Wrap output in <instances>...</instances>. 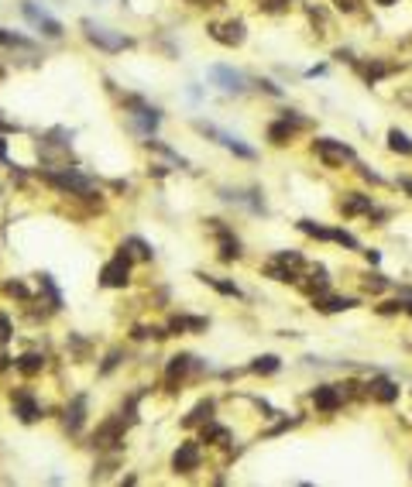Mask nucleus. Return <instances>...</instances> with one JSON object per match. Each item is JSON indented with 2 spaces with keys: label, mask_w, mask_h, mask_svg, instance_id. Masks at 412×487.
<instances>
[{
  "label": "nucleus",
  "mask_w": 412,
  "mask_h": 487,
  "mask_svg": "<svg viewBox=\"0 0 412 487\" xmlns=\"http://www.w3.org/2000/svg\"><path fill=\"white\" fill-rule=\"evenodd\" d=\"M113 99H117V110L124 113V127H127L138 141L155 137V134L162 131V124H165V110H162L158 103H151L144 93H134V90H117Z\"/></svg>",
  "instance_id": "1"
},
{
  "label": "nucleus",
  "mask_w": 412,
  "mask_h": 487,
  "mask_svg": "<svg viewBox=\"0 0 412 487\" xmlns=\"http://www.w3.org/2000/svg\"><path fill=\"white\" fill-rule=\"evenodd\" d=\"M76 28H79V38L100 55H124V52L141 48V38H134L131 31H120L113 24H103L97 17H79Z\"/></svg>",
  "instance_id": "2"
},
{
  "label": "nucleus",
  "mask_w": 412,
  "mask_h": 487,
  "mask_svg": "<svg viewBox=\"0 0 412 487\" xmlns=\"http://www.w3.org/2000/svg\"><path fill=\"white\" fill-rule=\"evenodd\" d=\"M309 155H312L326 172H350V169L361 162L350 141H344V137H330V134H312V141H309Z\"/></svg>",
  "instance_id": "3"
},
{
  "label": "nucleus",
  "mask_w": 412,
  "mask_h": 487,
  "mask_svg": "<svg viewBox=\"0 0 412 487\" xmlns=\"http://www.w3.org/2000/svg\"><path fill=\"white\" fill-rule=\"evenodd\" d=\"M203 35L213 45H220V48H227V52H237V48L247 45L251 28H247V21H244L241 14H220V17H206Z\"/></svg>",
  "instance_id": "4"
},
{
  "label": "nucleus",
  "mask_w": 412,
  "mask_h": 487,
  "mask_svg": "<svg viewBox=\"0 0 412 487\" xmlns=\"http://www.w3.org/2000/svg\"><path fill=\"white\" fill-rule=\"evenodd\" d=\"M73 137H76V131H69V127H48V131H41L38 137H35V151H38V165L41 169H55V165H69V158H73Z\"/></svg>",
  "instance_id": "5"
},
{
  "label": "nucleus",
  "mask_w": 412,
  "mask_h": 487,
  "mask_svg": "<svg viewBox=\"0 0 412 487\" xmlns=\"http://www.w3.org/2000/svg\"><path fill=\"white\" fill-rule=\"evenodd\" d=\"M0 52L7 59H14V66H28V69H41V62H45L41 38H31V35L3 28V24H0Z\"/></svg>",
  "instance_id": "6"
},
{
  "label": "nucleus",
  "mask_w": 412,
  "mask_h": 487,
  "mask_svg": "<svg viewBox=\"0 0 412 487\" xmlns=\"http://www.w3.org/2000/svg\"><path fill=\"white\" fill-rule=\"evenodd\" d=\"M206 86H213L216 93H223L227 99H247L251 97V79L244 69L230 66V62H209L206 66Z\"/></svg>",
  "instance_id": "7"
},
{
  "label": "nucleus",
  "mask_w": 412,
  "mask_h": 487,
  "mask_svg": "<svg viewBox=\"0 0 412 487\" xmlns=\"http://www.w3.org/2000/svg\"><path fill=\"white\" fill-rule=\"evenodd\" d=\"M7 405H10V415H14V422H21V426H35V422H41V419H52L48 412V405L41 401V394L35 385H14V388L7 391Z\"/></svg>",
  "instance_id": "8"
},
{
  "label": "nucleus",
  "mask_w": 412,
  "mask_h": 487,
  "mask_svg": "<svg viewBox=\"0 0 412 487\" xmlns=\"http://www.w3.org/2000/svg\"><path fill=\"white\" fill-rule=\"evenodd\" d=\"M131 429H134V426L127 422V415H124L120 408H117V412H106L100 422H97V429L86 436V446H90L93 453H103V450H124Z\"/></svg>",
  "instance_id": "9"
},
{
  "label": "nucleus",
  "mask_w": 412,
  "mask_h": 487,
  "mask_svg": "<svg viewBox=\"0 0 412 487\" xmlns=\"http://www.w3.org/2000/svg\"><path fill=\"white\" fill-rule=\"evenodd\" d=\"M189 127H193L200 137L213 141V144H220L223 151H230L234 158H241V162H258V148H251L244 137L230 134L227 127H220V124H213V120H203V117H193V120H189Z\"/></svg>",
  "instance_id": "10"
},
{
  "label": "nucleus",
  "mask_w": 412,
  "mask_h": 487,
  "mask_svg": "<svg viewBox=\"0 0 412 487\" xmlns=\"http://www.w3.org/2000/svg\"><path fill=\"white\" fill-rule=\"evenodd\" d=\"M296 230L309 240H316V244H337V247H344L350 254H361V240L347 227H333V223H319V220L303 216V220H296Z\"/></svg>",
  "instance_id": "11"
},
{
  "label": "nucleus",
  "mask_w": 412,
  "mask_h": 487,
  "mask_svg": "<svg viewBox=\"0 0 412 487\" xmlns=\"http://www.w3.org/2000/svg\"><path fill=\"white\" fill-rule=\"evenodd\" d=\"M409 62H399L395 55H361L357 66L350 69L364 86H382L385 79H395L399 73H406Z\"/></svg>",
  "instance_id": "12"
},
{
  "label": "nucleus",
  "mask_w": 412,
  "mask_h": 487,
  "mask_svg": "<svg viewBox=\"0 0 412 487\" xmlns=\"http://www.w3.org/2000/svg\"><path fill=\"white\" fill-rule=\"evenodd\" d=\"M203 227H206V233L216 240V261H220V265H237V261H244V244H241L237 230H234L227 220L206 216Z\"/></svg>",
  "instance_id": "13"
},
{
  "label": "nucleus",
  "mask_w": 412,
  "mask_h": 487,
  "mask_svg": "<svg viewBox=\"0 0 412 487\" xmlns=\"http://www.w3.org/2000/svg\"><path fill=\"white\" fill-rule=\"evenodd\" d=\"M216 199L227 202V206L244 209L247 216H268V199H265L261 186H220Z\"/></svg>",
  "instance_id": "14"
},
{
  "label": "nucleus",
  "mask_w": 412,
  "mask_h": 487,
  "mask_svg": "<svg viewBox=\"0 0 412 487\" xmlns=\"http://www.w3.org/2000/svg\"><path fill=\"white\" fill-rule=\"evenodd\" d=\"M59 422H62V432H66L69 439L86 436V426H90V391L69 394L66 405L59 408Z\"/></svg>",
  "instance_id": "15"
},
{
  "label": "nucleus",
  "mask_w": 412,
  "mask_h": 487,
  "mask_svg": "<svg viewBox=\"0 0 412 487\" xmlns=\"http://www.w3.org/2000/svg\"><path fill=\"white\" fill-rule=\"evenodd\" d=\"M203 467H206V446L200 443V436L196 439H182L172 450V457H169V470L176 477H196Z\"/></svg>",
  "instance_id": "16"
},
{
  "label": "nucleus",
  "mask_w": 412,
  "mask_h": 487,
  "mask_svg": "<svg viewBox=\"0 0 412 487\" xmlns=\"http://www.w3.org/2000/svg\"><path fill=\"white\" fill-rule=\"evenodd\" d=\"M131 278H134V261H131V254H124L117 247L113 258L103 261L100 275H97V285L106 289V292H124V289H131Z\"/></svg>",
  "instance_id": "17"
},
{
  "label": "nucleus",
  "mask_w": 412,
  "mask_h": 487,
  "mask_svg": "<svg viewBox=\"0 0 412 487\" xmlns=\"http://www.w3.org/2000/svg\"><path fill=\"white\" fill-rule=\"evenodd\" d=\"M299 7H303V17H306L309 31L316 35V41H333L337 38V14H333V7L323 0V3H316V0H299Z\"/></svg>",
  "instance_id": "18"
},
{
  "label": "nucleus",
  "mask_w": 412,
  "mask_h": 487,
  "mask_svg": "<svg viewBox=\"0 0 412 487\" xmlns=\"http://www.w3.org/2000/svg\"><path fill=\"white\" fill-rule=\"evenodd\" d=\"M309 405H312L319 415H337V412H344V405H347V391H344L340 381H319V385L309 388Z\"/></svg>",
  "instance_id": "19"
},
{
  "label": "nucleus",
  "mask_w": 412,
  "mask_h": 487,
  "mask_svg": "<svg viewBox=\"0 0 412 487\" xmlns=\"http://www.w3.org/2000/svg\"><path fill=\"white\" fill-rule=\"evenodd\" d=\"M378 206V199L371 189H344V193H337V213L344 216V220H364L371 209Z\"/></svg>",
  "instance_id": "20"
},
{
  "label": "nucleus",
  "mask_w": 412,
  "mask_h": 487,
  "mask_svg": "<svg viewBox=\"0 0 412 487\" xmlns=\"http://www.w3.org/2000/svg\"><path fill=\"white\" fill-rule=\"evenodd\" d=\"M299 137H303V131H299V127H292L285 117L272 113V117L265 120V144H268L272 151H289Z\"/></svg>",
  "instance_id": "21"
},
{
  "label": "nucleus",
  "mask_w": 412,
  "mask_h": 487,
  "mask_svg": "<svg viewBox=\"0 0 412 487\" xmlns=\"http://www.w3.org/2000/svg\"><path fill=\"white\" fill-rule=\"evenodd\" d=\"M361 302H364V295H344V292H337V289H326V292L309 298V305H312L316 312H323V316L354 312V309H361Z\"/></svg>",
  "instance_id": "22"
},
{
  "label": "nucleus",
  "mask_w": 412,
  "mask_h": 487,
  "mask_svg": "<svg viewBox=\"0 0 412 487\" xmlns=\"http://www.w3.org/2000/svg\"><path fill=\"white\" fill-rule=\"evenodd\" d=\"M364 398L388 408V405H395V401L402 398V385H399L395 378H388V374H371V378L364 381Z\"/></svg>",
  "instance_id": "23"
},
{
  "label": "nucleus",
  "mask_w": 412,
  "mask_h": 487,
  "mask_svg": "<svg viewBox=\"0 0 412 487\" xmlns=\"http://www.w3.org/2000/svg\"><path fill=\"white\" fill-rule=\"evenodd\" d=\"M141 148H144L151 158H158V162H165V165H172V169H179V172H193V162H189L186 155H179V148H172V144L162 141L158 134H155V137H144Z\"/></svg>",
  "instance_id": "24"
},
{
  "label": "nucleus",
  "mask_w": 412,
  "mask_h": 487,
  "mask_svg": "<svg viewBox=\"0 0 412 487\" xmlns=\"http://www.w3.org/2000/svg\"><path fill=\"white\" fill-rule=\"evenodd\" d=\"M48 371V354L45 350H24V354H17L14 357V374L17 378H24V381H35V378H41Z\"/></svg>",
  "instance_id": "25"
},
{
  "label": "nucleus",
  "mask_w": 412,
  "mask_h": 487,
  "mask_svg": "<svg viewBox=\"0 0 412 487\" xmlns=\"http://www.w3.org/2000/svg\"><path fill=\"white\" fill-rule=\"evenodd\" d=\"M165 330H169V336H200V333L209 330V319L206 316H189V312H176V316H169Z\"/></svg>",
  "instance_id": "26"
},
{
  "label": "nucleus",
  "mask_w": 412,
  "mask_h": 487,
  "mask_svg": "<svg viewBox=\"0 0 412 487\" xmlns=\"http://www.w3.org/2000/svg\"><path fill=\"white\" fill-rule=\"evenodd\" d=\"M200 443L206 450H227V446H234V432L220 419H209V422L200 426Z\"/></svg>",
  "instance_id": "27"
},
{
  "label": "nucleus",
  "mask_w": 412,
  "mask_h": 487,
  "mask_svg": "<svg viewBox=\"0 0 412 487\" xmlns=\"http://www.w3.org/2000/svg\"><path fill=\"white\" fill-rule=\"evenodd\" d=\"M35 282H38V292H35V298L41 302V305H48L55 316L66 309V298H62V292H59V285H55V278L48 275V271H41V275H35Z\"/></svg>",
  "instance_id": "28"
},
{
  "label": "nucleus",
  "mask_w": 412,
  "mask_h": 487,
  "mask_svg": "<svg viewBox=\"0 0 412 487\" xmlns=\"http://www.w3.org/2000/svg\"><path fill=\"white\" fill-rule=\"evenodd\" d=\"M117 247H120L124 254H131L134 265H151V261H155V247H151V240H144L141 233H127Z\"/></svg>",
  "instance_id": "29"
},
{
  "label": "nucleus",
  "mask_w": 412,
  "mask_h": 487,
  "mask_svg": "<svg viewBox=\"0 0 412 487\" xmlns=\"http://www.w3.org/2000/svg\"><path fill=\"white\" fill-rule=\"evenodd\" d=\"M209 419H216V398H213V394L200 398V401L179 419V426H182V429H200V426L209 422Z\"/></svg>",
  "instance_id": "30"
},
{
  "label": "nucleus",
  "mask_w": 412,
  "mask_h": 487,
  "mask_svg": "<svg viewBox=\"0 0 412 487\" xmlns=\"http://www.w3.org/2000/svg\"><path fill=\"white\" fill-rule=\"evenodd\" d=\"M247 79H251V93H258V97H265V99L289 97V86H282L279 79H272V76H265V73H247Z\"/></svg>",
  "instance_id": "31"
},
{
  "label": "nucleus",
  "mask_w": 412,
  "mask_h": 487,
  "mask_svg": "<svg viewBox=\"0 0 412 487\" xmlns=\"http://www.w3.org/2000/svg\"><path fill=\"white\" fill-rule=\"evenodd\" d=\"M357 292L364 295V298H368V295H375V298H378V295L392 292V278H388V275H382L378 268H375V271H361V275H357Z\"/></svg>",
  "instance_id": "32"
},
{
  "label": "nucleus",
  "mask_w": 412,
  "mask_h": 487,
  "mask_svg": "<svg viewBox=\"0 0 412 487\" xmlns=\"http://www.w3.org/2000/svg\"><path fill=\"white\" fill-rule=\"evenodd\" d=\"M196 278L203 282L206 289H213L216 295H223V298H237V302H244V289H241L234 278H223V275H206V271H196Z\"/></svg>",
  "instance_id": "33"
},
{
  "label": "nucleus",
  "mask_w": 412,
  "mask_h": 487,
  "mask_svg": "<svg viewBox=\"0 0 412 487\" xmlns=\"http://www.w3.org/2000/svg\"><path fill=\"white\" fill-rule=\"evenodd\" d=\"M282 367H285V361L279 354H258V357H251V364L244 371L254 378H275V374H282Z\"/></svg>",
  "instance_id": "34"
},
{
  "label": "nucleus",
  "mask_w": 412,
  "mask_h": 487,
  "mask_svg": "<svg viewBox=\"0 0 412 487\" xmlns=\"http://www.w3.org/2000/svg\"><path fill=\"white\" fill-rule=\"evenodd\" d=\"M35 35H38L41 41H52V45H59V41H66V35H69V31H66V24H62L55 14H45V17L35 24Z\"/></svg>",
  "instance_id": "35"
},
{
  "label": "nucleus",
  "mask_w": 412,
  "mask_h": 487,
  "mask_svg": "<svg viewBox=\"0 0 412 487\" xmlns=\"http://www.w3.org/2000/svg\"><path fill=\"white\" fill-rule=\"evenodd\" d=\"M385 148L399 158H412V134L402 127H388L385 131Z\"/></svg>",
  "instance_id": "36"
},
{
  "label": "nucleus",
  "mask_w": 412,
  "mask_h": 487,
  "mask_svg": "<svg viewBox=\"0 0 412 487\" xmlns=\"http://www.w3.org/2000/svg\"><path fill=\"white\" fill-rule=\"evenodd\" d=\"M268 261H275V265H282V268H289V271H296V275H303V268H306V254L299 251V247H282V251H272V258Z\"/></svg>",
  "instance_id": "37"
},
{
  "label": "nucleus",
  "mask_w": 412,
  "mask_h": 487,
  "mask_svg": "<svg viewBox=\"0 0 412 487\" xmlns=\"http://www.w3.org/2000/svg\"><path fill=\"white\" fill-rule=\"evenodd\" d=\"M124 364H127V350L117 343V347H110V350L100 357V364H97V378H110V374H117Z\"/></svg>",
  "instance_id": "38"
},
{
  "label": "nucleus",
  "mask_w": 412,
  "mask_h": 487,
  "mask_svg": "<svg viewBox=\"0 0 412 487\" xmlns=\"http://www.w3.org/2000/svg\"><path fill=\"white\" fill-rule=\"evenodd\" d=\"M66 350H69V357H73L76 364H86V361L93 357V340L83 336V333H69V336H66Z\"/></svg>",
  "instance_id": "39"
},
{
  "label": "nucleus",
  "mask_w": 412,
  "mask_h": 487,
  "mask_svg": "<svg viewBox=\"0 0 412 487\" xmlns=\"http://www.w3.org/2000/svg\"><path fill=\"white\" fill-rule=\"evenodd\" d=\"M299 0H251V7L261 14V17H289L296 10Z\"/></svg>",
  "instance_id": "40"
},
{
  "label": "nucleus",
  "mask_w": 412,
  "mask_h": 487,
  "mask_svg": "<svg viewBox=\"0 0 412 487\" xmlns=\"http://www.w3.org/2000/svg\"><path fill=\"white\" fill-rule=\"evenodd\" d=\"M326 3H330L333 14L344 17V21H361V17H368V0H326Z\"/></svg>",
  "instance_id": "41"
},
{
  "label": "nucleus",
  "mask_w": 412,
  "mask_h": 487,
  "mask_svg": "<svg viewBox=\"0 0 412 487\" xmlns=\"http://www.w3.org/2000/svg\"><path fill=\"white\" fill-rule=\"evenodd\" d=\"M258 271H261V278H268L275 285H299V275L289 271V268H282V265H275V261H265Z\"/></svg>",
  "instance_id": "42"
},
{
  "label": "nucleus",
  "mask_w": 412,
  "mask_h": 487,
  "mask_svg": "<svg viewBox=\"0 0 412 487\" xmlns=\"http://www.w3.org/2000/svg\"><path fill=\"white\" fill-rule=\"evenodd\" d=\"M0 292L7 295V298H14L17 305H28V302L35 298V292H31V285H28L24 278H7V282L0 285Z\"/></svg>",
  "instance_id": "43"
},
{
  "label": "nucleus",
  "mask_w": 412,
  "mask_h": 487,
  "mask_svg": "<svg viewBox=\"0 0 412 487\" xmlns=\"http://www.w3.org/2000/svg\"><path fill=\"white\" fill-rule=\"evenodd\" d=\"M275 113H279V117H285V120H289L292 127H299L303 134H306V131H316V117H309V113H303L299 106H279Z\"/></svg>",
  "instance_id": "44"
},
{
  "label": "nucleus",
  "mask_w": 412,
  "mask_h": 487,
  "mask_svg": "<svg viewBox=\"0 0 412 487\" xmlns=\"http://www.w3.org/2000/svg\"><path fill=\"white\" fill-rule=\"evenodd\" d=\"M17 14L24 17V24L35 28V24H38L45 14H52V10L45 7V0H17Z\"/></svg>",
  "instance_id": "45"
},
{
  "label": "nucleus",
  "mask_w": 412,
  "mask_h": 487,
  "mask_svg": "<svg viewBox=\"0 0 412 487\" xmlns=\"http://www.w3.org/2000/svg\"><path fill=\"white\" fill-rule=\"evenodd\" d=\"M350 172H357V179H361L364 186H375V189H385V186H392V179H385L382 172H375L368 162H357Z\"/></svg>",
  "instance_id": "46"
},
{
  "label": "nucleus",
  "mask_w": 412,
  "mask_h": 487,
  "mask_svg": "<svg viewBox=\"0 0 412 487\" xmlns=\"http://www.w3.org/2000/svg\"><path fill=\"white\" fill-rule=\"evenodd\" d=\"M357 59H361V55H357L354 45H340V41H337V45L330 48V62H333V66H347V69H354Z\"/></svg>",
  "instance_id": "47"
},
{
  "label": "nucleus",
  "mask_w": 412,
  "mask_h": 487,
  "mask_svg": "<svg viewBox=\"0 0 412 487\" xmlns=\"http://www.w3.org/2000/svg\"><path fill=\"white\" fill-rule=\"evenodd\" d=\"M371 312H375V316H382V319L402 316V298H399V295H392V298H382L378 305H371Z\"/></svg>",
  "instance_id": "48"
},
{
  "label": "nucleus",
  "mask_w": 412,
  "mask_h": 487,
  "mask_svg": "<svg viewBox=\"0 0 412 487\" xmlns=\"http://www.w3.org/2000/svg\"><path fill=\"white\" fill-rule=\"evenodd\" d=\"M182 7H189V10H200V14H209V10H223L227 7V0H179Z\"/></svg>",
  "instance_id": "49"
},
{
  "label": "nucleus",
  "mask_w": 412,
  "mask_h": 487,
  "mask_svg": "<svg viewBox=\"0 0 412 487\" xmlns=\"http://www.w3.org/2000/svg\"><path fill=\"white\" fill-rule=\"evenodd\" d=\"M172 172H176L172 165H165V162H155V158H151V162L144 165V175H148V179H155V182H162V179H169Z\"/></svg>",
  "instance_id": "50"
},
{
  "label": "nucleus",
  "mask_w": 412,
  "mask_h": 487,
  "mask_svg": "<svg viewBox=\"0 0 412 487\" xmlns=\"http://www.w3.org/2000/svg\"><path fill=\"white\" fill-rule=\"evenodd\" d=\"M182 93H186V99H189V106H203L206 103V86L203 83H186Z\"/></svg>",
  "instance_id": "51"
},
{
  "label": "nucleus",
  "mask_w": 412,
  "mask_h": 487,
  "mask_svg": "<svg viewBox=\"0 0 412 487\" xmlns=\"http://www.w3.org/2000/svg\"><path fill=\"white\" fill-rule=\"evenodd\" d=\"M14 336H17V333H14V319H10V312L0 309V347H7Z\"/></svg>",
  "instance_id": "52"
},
{
  "label": "nucleus",
  "mask_w": 412,
  "mask_h": 487,
  "mask_svg": "<svg viewBox=\"0 0 412 487\" xmlns=\"http://www.w3.org/2000/svg\"><path fill=\"white\" fill-rule=\"evenodd\" d=\"M330 59H323V62H316V66H309V69H303V79H323L326 73H330Z\"/></svg>",
  "instance_id": "53"
},
{
  "label": "nucleus",
  "mask_w": 412,
  "mask_h": 487,
  "mask_svg": "<svg viewBox=\"0 0 412 487\" xmlns=\"http://www.w3.org/2000/svg\"><path fill=\"white\" fill-rule=\"evenodd\" d=\"M361 258H364L368 268H378V265H382V251H378V247H361Z\"/></svg>",
  "instance_id": "54"
},
{
  "label": "nucleus",
  "mask_w": 412,
  "mask_h": 487,
  "mask_svg": "<svg viewBox=\"0 0 412 487\" xmlns=\"http://www.w3.org/2000/svg\"><path fill=\"white\" fill-rule=\"evenodd\" d=\"M24 127L17 124V120H10V117H3V110H0V134H21Z\"/></svg>",
  "instance_id": "55"
},
{
  "label": "nucleus",
  "mask_w": 412,
  "mask_h": 487,
  "mask_svg": "<svg viewBox=\"0 0 412 487\" xmlns=\"http://www.w3.org/2000/svg\"><path fill=\"white\" fill-rule=\"evenodd\" d=\"M0 165H10V141H7V134H0Z\"/></svg>",
  "instance_id": "56"
},
{
  "label": "nucleus",
  "mask_w": 412,
  "mask_h": 487,
  "mask_svg": "<svg viewBox=\"0 0 412 487\" xmlns=\"http://www.w3.org/2000/svg\"><path fill=\"white\" fill-rule=\"evenodd\" d=\"M7 371H14V357L0 347V374H7Z\"/></svg>",
  "instance_id": "57"
},
{
  "label": "nucleus",
  "mask_w": 412,
  "mask_h": 487,
  "mask_svg": "<svg viewBox=\"0 0 412 487\" xmlns=\"http://www.w3.org/2000/svg\"><path fill=\"white\" fill-rule=\"evenodd\" d=\"M375 7H382V10H392V7H399L402 0H371Z\"/></svg>",
  "instance_id": "58"
},
{
  "label": "nucleus",
  "mask_w": 412,
  "mask_h": 487,
  "mask_svg": "<svg viewBox=\"0 0 412 487\" xmlns=\"http://www.w3.org/2000/svg\"><path fill=\"white\" fill-rule=\"evenodd\" d=\"M7 76H10V69H7V62H0V86L7 83Z\"/></svg>",
  "instance_id": "59"
}]
</instances>
